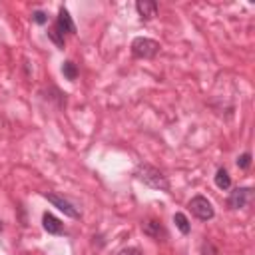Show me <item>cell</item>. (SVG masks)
Returning a JSON list of instances; mask_svg holds the SVG:
<instances>
[{"label":"cell","instance_id":"1","mask_svg":"<svg viewBox=\"0 0 255 255\" xmlns=\"http://www.w3.org/2000/svg\"><path fill=\"white\" fill-rule=\"evenodd\" d=\"M133 175H135L143 185H147V187H151V189H159V191H165V193H169V189H171L167 175H165L161 169H157V167H153V165H149V163L139 161V163L135 165V169H133Z\"/></svg>","mask_w":255,"mask_h":255},{"label":"cell","instance_id":"2","mask_svg":"<svg viewBox=\"0 0 255 255\" xmlns=\"http://www.w3.org/2000/svg\"><path fill=\"white\" fill-rule=\"evenodd\" d=\"M66 34H76V24H74L70 12H68L64 6H60L58 16H56V22H54V26L48 30V38L62 50V48H64V38H66Z\"/></svg>","mask_w":255,"mask_h":255},{"label":"cell","instance_id":"3","mask_svg":"<svg viewBox=\"0 0 255 255\" xmlns=\"http://www.w3.org/2000/svg\"><path fill=\"white\" fill-rule=\"evenodd\" d=\"M131 56L133 58H139V60H151V58H155L157 54H159V42H155V40H151V38H143V36H139V38H135L133 42H131Z\"/></svg>","mask_w":255,"mask_h":255},{"label":"cell","instance_id":"4","mask_svg":"<svg viewBox=\"0 0 255 255\" xmlns=\"http://www.w3.org/2000/svg\"><path fill=\"white\" fill-rule=\"evenodd\" d=\"M189 209L191 213L201 219V221H209L215 217V209H213V203L205 197V195H193L191 201H189Z\"/></svg>","mask_w":255,"mask_h":255},{"label":"cell","instance_id":"5","mask_svg":"<svg viewBox=\"0 0 255 255\" xmlns=\"http://www.w3.org/2000/svg\"><path fill=\"white\" fill-rule=\"evenodd\" d=\"M44 197H46L54 207H58L64 215H68V217H72V219H80V209H78L70 199H66V197L58 195V193H44Z\"/></svg>","mask_w":255,"mask_h":255},{"label":"cell","instance_id":"6","mask_svg":"<svg viewBox=\"0 0 255 255\" xmlns=\"http://www.w3.org/2000/svg\"><path fill=\"white\" fill-rule=\"evenodd\" d=\"M251 195H253V187H237V189H233V191L229 193V197H227V207H229V209H243V207L249 203Z\"/></svg>","mask_w":255,"mask_h":255},{"label":"cell","instance_id":"7","mask_svg":"<svg viewBox=\"0 0 255 255\" xmlns=\"http://www.w3.org/2000/svg\"><path fill=\"white\" fill-rule=\"evenodd\" d=\"M141 231H143V235H147V237H151L155 241H165L167 239L165 227L161 225L159 219H153V217H149V219H145L141 223Z\"/></svg>","mask_w":255,"mask_h":255},{"label":"cell","instance_id":"8","mask_svg":"<svg viewBox=\"0 0 255 255\" xmlns=\"http://www.w3.org/2000/svg\"><path fill=\"white\" fill-rule=\"evenodd\" d=\"M42 225H44V229L50 233V235H62L64 233V223L56 217V215H52V213H44L42 215Z\"/></svg>","mask_w":255,"mask_h":255},{"label":"cell","instance_id":"9","mask_svg":"<svg viewBox=\"0 0 255 255\" xmlns=\"http://www.w3.org/2000/svg\"><path fill=\"white\" fill-rule=\"evenodd\" d=\"M135 10H137L141 20H151L157 14V2H153V0H137L135 2Z\"/></svg>","mask_w":255,"mask_h":255},{"label":"cell","instance_id":"10","mask_svg":"<svg viewBox=\"0 0 255 255\" xmlns=\"http://www.w3.org/2000/svg\"><path fill=\"white\" fill-rule=\"evenodd\" d=\"M213 181H215V185H217L219 189H223V191L231 187V175H229V171H227L225 167H219V169L215 171Z\"/></svg>","mask_w":255,"mask_h":255},{"label":"cell","instance_id":"11","mask_svg":"<svg viewBox=\"0 0 255 255\" xmlns=\"http://www.w3.org/2000/svg\"><path fill=\"white\" fill-rule=\"evenodd\" d=\"M173 223H175V227H177L183 235H187V233L191 231V223H189V219H187L181 211H177V213L173 215Z\"/></svg>","mask_w":255,"mask_h":255},{"label":"cell","instance_id":"12","mask_svg":"<svg viewBox=\"0 0 255 255\" xmlns=\"http://www.w3.org/2000/svg\"><path fill=\"white\" fill-rule=\"evenodd\" d=\"M62 74H64V78H66L68 82H74V80L78 78V66L68 60V62L62 64Z\"/></svg>","mask_w":255,"mask_h":255},{"label":"cell","instance_id":"13","mask_svg":"<svg viewBox=\"0 0 255 255\" xmlns=\"http://www.w3.org/2000/svg\"><path fill=\"white\" fill-rule=\"evenodd\" d=\"M237 167L243 169V171H247V169L251 167V153H249V151H243V153L237 157Z\"/></svg>","mask_w":255,"mask_h":255},{"label":"cell","instance_id":"14","mask_svg":"<svg viewBox=\"0 0 255 255\" xmlns=\"http://www.w3.org/2000/svg\"><path fill=\"white\" fill-rule=\"evenodd\" d=\"M32 20H34L36 24H46V22H48V14H46L44 10H34V12H32Z\"/></svg>","mask_w":255,"mask_h":255},{"label":"cell","instance_id":"15","mask_svg":"<svg viewBox=\"0 0 255 255\" xmlns=\"http://www.w3.org/2000/svg\"><path fill=\"white\" fill-rule=\"evenodd\" d=\"M201 253H203V255H217V249L213 247V243H211L209 239H205V241L201 243Z\"/></svg>","mask_w":255,"mask_h":255},{"label":"cell","instance_id":"16","mask_svg":"<svg viewBox=\"0 0 255 255\" xmlns=\"http://www.w3.org/2000/svg\"><path fill=\"white\" fill-rule=\"evenodd\" d=\"M116 255H143V253H141V249H137V247H124V249H120Z\"/></svg>","mask_w":255,"mask_h":255}]
</instances>
